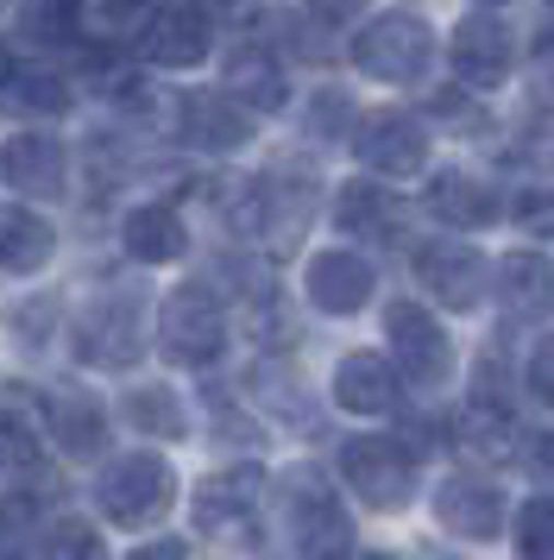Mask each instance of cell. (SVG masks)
<instances>
[{
    "label": "cell",
    "mask_w": 554,
    "mask_h": 560,
    "mask_svg": "<svg viewBox=\"0 0 554 560\" xmlns=\"http://www.w3.org/2000/svg\"><path fill=\"white\" fill-rule=\"evenodd\" d=\"M423 45H428V32L416 26V20H378L366 38H359V63L372 70V77H416L423 70Z\"/></svg>",
    "instance_id": "1"
},
{
    "label": "cell",
    "mask_w": 554,
    "mask_h": 560,
    "mask_svg": "<svg viewBox=\"0 0 554 560\" xmlns=\"http://www.w3.org/2000/svg\"><path fill=\"white\" fill-rule=\"evenodd\" d=\"M164 491H171V472H164L158 459H120V466L107 472V485H101V498H107V510H114L120 523L151 516V510L164 504Z\"/></svg>",
    "instance_id": "2"
},
{
    "label": "cell",
    "mask_w": 554,
    "mask_h": 560,
    "mask_svg": "<svg viewBox=\"0 0 554 560\" xmlns=\"http://www.w3.org/2000/svg\"><path fill=\"white\" fill-rule=\"evenodd\" d=\"M347 472H353V485H359L372 504H397L403 479H409V459H403L391 441H359V447L347 454Z\"/></svg>",
    "instance_id": "3"
},
{
    "label": "cell",
    "mask_w": 554,
    "mask_h": 560,
    "mask_svg": "<svg viewBox=\"0 0 554 560\" xmlns=\"http://www.w3.org/2000/svg\"><path fill=\"white\" fill-rule=\"evenodd\" d=\"M391 340H397L403 365H409V378L416 384H435L448 372V353H441V334L428 328V315L416 308H391Z\"/></svg>",
    "instance_id": "4"
},
{
    "label": "cell",
    "mask_w": 554,
    "mask_h": 560,
    "mask_svg": "<svg viewBox=\"0 0 554 560\" xmlns=\"http://www.w3.org/2000/svg\"><path fill=\"white\" fill-rule=\"evenodd\" d=\"M164 340H171L176 359H201L215 347V303H201V290H183L164 308Z\"/></svg>",
    "instance_id": "5"
},
{
    "label": "cell",
    "mask_w": 554,
    "mask_h": 560,
    "mask_svg": "<svg viewBox=\"0 0 554 560\" xmlns=\"http://www.w3.org/2000/svg\"><path fill=\"white\" fill-rule=\"evenodd\" d=\"M359 152L372 158L378 171H409V164L423 158V139H416V127H409L403 114H378V120H366V132H359Z\"/></svg>",
    "instance_id": "6"
},
{
    "label": "cell",
    "mask_w": 554,
    "mask_h": 560,
    "mask_svg": "<svg viewBox=\"0 0 554 560\" xmlns=\"http://www.w3.org/2000/svg\"><path fill=\"white\" fill-rule=\"evenodd\" d=\"M416 271L441 303H473V253L466 246H423Z\"/></svg>",
    "instance_id": "7"
},
{
    "label": "cell",
    "mask_w": 554,
    "mask_h": 560,
    "mask_svg": "<svg viewBox=\"0 0 554 560\" xmlns=\"http://www.w3.org/2000/svg\"><path fill=\"white\" fill-rule=\"evenodd\" d=\"M315 296H322V308H353L366 290H372V271H366V258H353V253H327L315 258Z\"/></svg>",
    "instance_id": "8"
},
{
    "label": "cell",
    "mask_w": 554,
    "mask_h": 560,
    "mask_svg": "<svg viewBox=\"0 0 554 560\" xmlns=\"http://www.w3.org/2000/svg\"><path fill=\"white\" fill-rule=\"evenodd\" d=\"M334 390H341V404L347 409H391V397H397V378H391V365H384V359H347V365H341V384H334Z\"/></svg>",
    "instance_id": "9"
},
{
    "label": "cell",
    "mask_w": 554,
    "mask_h": 560,
    "mask_svg": "<svg viewBox=\"0 0 554 560\" xmlns=\"http://www.w3.org/2000/svg\"><path fill=\"white\" fill-rule=\"evenodd\" d=\"M504 63H510V51H504L498 20H466V26H460V70L473 82H498Z\"/></svg>",
    "instance_id": "10"
},
{
    "label": "cell",
    "mask_w": 554,
    "mask_h": 560,
    "mask_svg": "<svg viewBox=\"0 0 554 560\" xmlns=\"http://www.w3.org/2000/svg\"><path fill=\"white\" fill-rule=\"evenodd\" d=\"M227 95H240V102H258V107H277L284 102V77H277V63L258 45L240 51L227 63Z\"/></svg>",
    "instance_id": "11"
},
{
    "label": "cell",
    "mask_w": 554,
    "mask_h": 560,
    "mask_svg": "<svg viewBox=\"0 0 554 560\" xmlns=\"http://www.w3.org/2000/svg\"><path fill=\"white\" fill-rule=\"evenodd\" d=\"M45 253H50L45 221H32L25 208H0V258L20 265V271H32V265H45Z\"/></svg>",
    "instance_id": "12"
},
{
    "label": "cell",
    "mask_w": 554,
    "mask_h": 560,
    "mask_svg": "<svg viewBox=\"0 0 554 560\" xmlns=\"http://www.w3.org/2000/svg\"><path fill=\"white\" fill-rule=\"evenodd\" d=\"M126 246L139 258H176L183 253V228H176V214H164V208H139L126 221Z\"/></svg>",
    "instance_id": "13"
},
{
    "label": "cell",
    "mask_w": 554,
    "mask_h": 560,
    "mask_svg": "<svg viewBox=\"0 0 554 560\" xmlns=\"http://www.w3.org/2000/svg\"><path fill=\"white\" fill-rule=\"evenodd\" d=\"M201 45H208V32H201L196 13H164L151 26V57H164V63H196Z\"/></svg>",
    "instance_id": "14"
},
{
    "label": "cell",
    "mask_w": 554,
    "mask_h": 560,
    "mask_svg": "<svg viewBox=\"0 0 554 560\" xmlns=\"http://www.w3.org/2000/svg\"><path fill=\"white\" fill-rule=\"evenodd\" d=\"M460 441H466L473 454H485V459H504L510 454V441H517V429H510L492 404H473L466 409V422H460Z\"/></svg>",
    "instance_id": "15"
},
{
    "label": "cell",
    "mask_w": 554,
    "mask_h": 560,
    "mask_svg": "<svg viewBox=\"0 0 554 560\" xmlns=\"http://www.w3.org/2000/svg\"><path fill=\"white\" fill-rule=\"evenodd\" d=\"M302 541H309L315 560H334L341 548H347V516H341L334 504H315L309 516H302Z\"/></svg>",
    "instance_id": "16"
},
{
    "label": "cell",
    "mask_w": 554,
    "mask_h": 560,
    "mask_svg": "<svg viewBox=\"0 0 554 560\" xmlns=\"http://www.w3.org/2000/svg\"><path fill=\"white\" fill-rule=\"evenodd\" d=\"M441 510H448V523H473V535L498 529V504H492V491H478V485H453Z\"/></svg>",
    "instance_id": "17"
},
{
    "label": "cell",
    "mask_w": 554,
    "mask_h": 560,
    "mask_svg": "<svg viewBox=\"0 0 554 560\" xmlns=\"http://www.w3.org/2000/svg\"><path fill=\"white\" fill-rule=\"evenodd\" d=\"M517 529H523V555H529V560H554V504H549V498L523 504Z\"/></svg>",
    "instance_id": "18"
},
{
    "label": "cell",
    "mask_w": 554,
    "mask_h": 560,
    "mask_svg": "<svg viewBox=\"0 0 554 560\" xmlns=\"http://www.w3.org/2000/svg\"><path fill=\"white\" fill-rule=\"evenodd\" d=\"M50 560H101V548H95V535L89 529H76L70 523V529H57V555Z\"/></svg>",
    "instance_id": "19"
},
{
    "label": "cell",
    "mask_w": 554,
    "mask_h": 560,
    "mask_svg": "<svg viewBox=\"0 0 554 560\" xmlns=\"http://www.w3.org/2000/svg\"><path fill=\"white\" fill-rule=\"evenodd\" d=\"M517 221H523L529 233H554V196H542V202H517Z\"/></svg>",
    "instance_id": "20"
},
{
    "label": "cell",
    "mask_w": 554,
    "mask_h": 560,
    "mask_svg": "<svg viewBox=\"0 0 554 560\" xmlns=\"http://www.w3.org/2000/svg\"><path fill=\"white\" fill-rule=\"evenodd\" d=\"M535 390H542V397L554 404V340L542 347V353H535Z\"/></svg>",
    "instance_id": "21"
},
{
    "label": "cell",
    "mask_w": 554,
    "mask_h": 560,
    "mask_svg": "<svg viewBox=\"0 0 554 560\" xmlns=\"http://www.w3.org/2000/svg\"><path fill=\"white\" fill-rule=\"evenodd\" d=\"M20 89H25V102H32V107H57V102H64V95H57V82H45V77L20 82Z\"/></svg>",
    "instance_id": "22"
},
{
    "label": "cell",
    "mask_w": 554,
    "mask_h": 560,
    "mask_svg": "<svg viewBox=\"0 0 554 560\" xmlns=\"http://www.w3.org/2000/svg\"><path fill=\"white\" fill-rule=\"evenodd\" d=\"M139 560H176V548H171V541H164V548H146V555H139Z\"/></svg>",
    "instance_id": "23"
},
{
    "label": "cell",
    "mask_w": 554,
    "mask_h": 560,
    "mask_svg": "<svg viewBox=\"0 0 554 560\" xmlns=\"http://www.w3.org/2000/svg\"><path fill=\"white\" fill-rule=\"evenodd\" d=\"M57 7H70V0H57Z\"/></svg>",
    "instance_id": "24"
}]
</instances>
